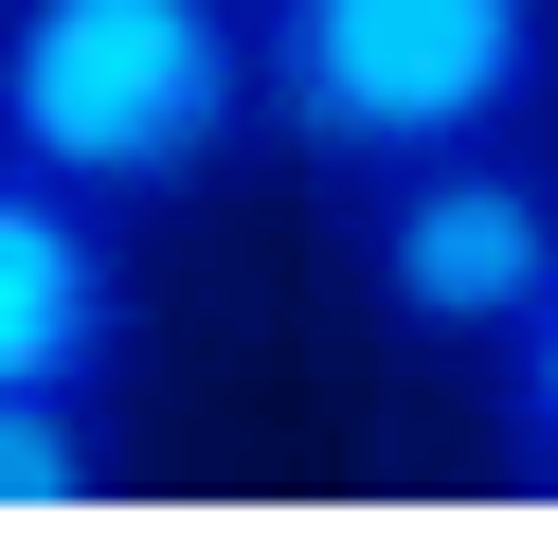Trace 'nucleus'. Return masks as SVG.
I'll use <instances>...</instances> for the list:
<instances>
[{"label":"nucleus","mask_w":558,"mask_h":558,"mask_svg":"<svg viewBox=\"0 0 558 558\" xmlns=\"http://www.w3.org/2000/svg\"><path fill=\"white\" fill-rule=\"evenodd\" d=\"M253 37H270V162L325 198L558 126V0H253Z\"/></svg>","instance_id":"obj_2"},{"label":"nucleus","mask_w":558,"mask_h":558,"mask_svg":"<svg viewBox=\"0 0 558 558\" xmlns=\"http://www.w3.org/2000/svg\"><path fill=\"white\" fill-rule=\"evenodd\" d=\"M126 433L109 378H0V541H54V522H109Z\"/></svg>","instance_id":"obj_5"},{"label":"nucleus","mask_w":558,"mask_h":558,"mask_svg":"<svg viewBox=\"0 0 558 558\" xmlns=\"http://www.w3.org/2000/svg\"><path fill=\"white\" fill-rule=\"evenodd\" d=\"M325 234H342V306H361L397 361L486 378V361L558 306V126L397 162V181H361Z\"/></svg>","instance_id":"obj_3"},{"label":"nucleus","mask_w":558,"mask_h":558,"mask_svg":"<svg viewBox=\"0 0 558 558\" xmlns=\"http://www.w3.org/2000/svg\"><path fill=\"white\" fill-rule=\"evenodd\" d=\"M126 234L145 217H109L54 162L0 145V378H126V342H145V253Z\"/></svg>","instance_id":"obj_4"},{"label":"nucleus","mask_w":558,"mask_h":558,"mask_svg":"<svg viewBox=\"0 0 558 558\" xmlns=\"http://www.w3.org/2000/svg\"><path fill=\"white\" fill-rule=\"evenodd\" d=\"M0 145L109 217H198L234 162H270L253 0H0Z\"/></svg>","instance_id":"obj_1"},{"label":"nucleus","mask_w":558,"mask_h":558,"mask_svg":"<svg viewBox=\"0 0 558 558\" xmlns=\"http://www.w3.org/2000/svg\"><path fill=\"white\" fill-rule=\"evenodd\" d=\"M486 469H505L522 505H558V306L486 361Z\"/></svg>","instance_id":"obj_6"}]
</instances>
